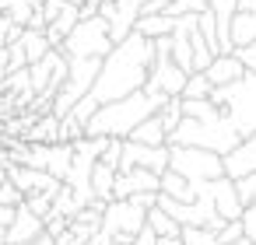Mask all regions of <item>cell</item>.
I'll return each instance as SVG.
<instances>
[{
  "instance_id": "836d02e7",
  "label": "cell",
  "mask_w": 256,
  "mask_h": 245,
  "mask_svg": "<svg viewBox=\"0 0 256 245\" xmlns=\"http://www.w3.org/2000/svg\"><path fill=\"white\" fill-rule=\"evenodd\" d=\"M238 196H242V203H252L256 200V172L246 175V179H238Z\"/></svg>"
},
{
  "instance_id": "ee69618b",
  "label": "cell",
  "mask_w": 256,
  "mask_h": 245,
  "mask_svg": "<svg viewBox=\"0 0 256 245\" xmlns=\"http://www.w3.org/2000/svg\"><path fill=\"white\" fill-rule=\"evenodd\" d=\"M88 4H95V7H98V4H102V0H88Z\"/></svg>"
},
{
  "instance_id": "ac0fdd59",
  "label": "cell",
  "mask_w": 256,
  "mask_h": 245,
  "mask_svg": "<svg viewBox=\"0 0 256 245\" xmlns=\"http://www.w3.org/2000/svg\"><path fill=\"white\" fill-rule=\"evenodd\" d=\"M134 32H140L148 39H162V35H172L176 32V18L172 14H140V21H137Z\"/></svg>"
},
{
  "instance_id": "f35d334b",
  "label": "cell",
  "mask_w": 256,
  "mask_h": 245,
  "mask_svg": "<svg viewBox=\"0 0 256 245\" xmlns=\"http://www.w3.org/2000/svg\"><path fill=\"white\" fill-rule=\"evenodd\" d=\"M4 182H8V165L0 161V186H4Z\"/></svg>"
},
{
  "instance_id": "ba28073f",
  "label": "cell",
  "mask_w": 256,
  "mask_h": 245,
  "mask_svg": "<svg viewBox=\"0 0 256 245\" xmlns=\"http://www.w3.org/2000/svg\"><path fill=\"white\" fill-rule=\"evenodd\" d=\"M172 165V147L162 144V147H151V144H134V140H123V158H120V172H130V168H151L158 175H165Z\"/></svg>"
},
{
  "instance_id": "f1b7e54d",
  "label": "cell",
  "mask_w": 256,
  "mask_h": 245,
  "mask_svg": "<svg viewBox=\"0 0 256 245\" xmlns=\"http://www.w3.org/2000/svg\"><path fill=\"white\" fill-rule=\"evenodd\" d=\"M0 203H8V207H22V203H25V193L8 179L4 186H0Z\"/></svg>"
},
{
  "instance_id": "484cf974",
  "label": "cell",
  "mask_w": 256,
  "mask_h": 245,
  "mask_svg": "<svg viewBox=\"0 0 256 245\" xmlns=\"http://www.w3.org/2000/svg\"><path fill=\"white\" fill-rule=\"evenodd\" d=\"M158 119H162V123H165V130L172 133V130H176V126H179V123L186 119V116H182V98H168V102L162 105Z\"/></svg>"
},
{
  "instance_id": "4316f807",
  "label": "cell",
  "mask_w": 256,
  "mask_h": 245,
  "mask_svg": "<svg viewBox=\"0 0 256 245\" xmlns=\"http://www.w3.org/2000/svg\"><path fill=\"white\" fill-rule=\"evenodd\" d=\"M207 11V0H172L168 14L172 18H182V14H204Z\"/></svg>"
},
{
  "instance_id": "e575fe53",
  "label": "cell",
  "mask_w": 256,
  "mask_h": 245,
  "mask_svg": "<svg viewBox=\"0 0 256 245\" xmlns=\"http://www.w3.org/2000/svg\"><path fill=\"white\" fill-rule=\"evenodd\" d=\"M134 245H158V235H154L151 228H144V231L134 238Z\"/></svg>"
},
{
  "instance_id": "4fadbf2b",
  "label": "cell",
  "mask_w": 256,
  "mask_h": 245,
  "mask_svg": "<svg viewBox=\"0 0 256 245\" xmlns=\"http://www.w3.org/2000/svg\"><path fill=\"white\" fill-rule=\"evenodd\" d=\"M252 172H256V133L242 137L238 147L224 154V175H228V179L238 182V179H246V175H252Z\"/></svg>"
},
{
  "instance_id": "d590c367",
  "label": "cell",
  "mask_w": 256,
  "mask_h": 245,
  "mask_svg": "<svg viewBox=\"0 0 256 245\" xmlns=\"http://www.w3.org/2000/svg\"><path fill=\"white\" fill-rule=\"evenodd\" d=\"M14 214H18V207H8V203H0V224H4V228L14 221Z\"/></svg>"
},
{
  "instance_id": "b9f144b4",
  "label": "cell",
  "mask_w": 256,
  "mask_h": 245,
  "mask_svg": "<svg viewBox=\"0 0 256 245\" xmlns=\"http://www.w3.org/2000/svg\"><path fill=\"white\" fill-rule=\"evenodd\" d=\"M0 245H8V228L0 224Z\"/></svg>"
},
{
  "instance_id": "74e56055",
  "label": "cell",
  "mask_w": 256,
  "mask_h": 245,
  "mask_svg": "<svg viewBox=\"0 0 256 245\" xmlns=\"http://www.w3.org/2000/svg\"><path fill=\"white\" fill-rule=\"evenodd\" d=\"M32 245H56V238H53V235H50V231H46V235H42V238H39V242H32Z\"/></svg>"
},
{
  "instance_id": "30bf717a",
  "label": "cell",
  "mask_w": 256,
  "mask_h": 245,
  "mask_svg": "<svg viewBox=\"0 0 256 245\" xmlns=\"http://www.w3.org/2000/svg\"><path fill=\"white\" fill-rule=\"evenodd\" d=\"M42 235H46V217H39L28 203H22L14 221L8 224V245H32Z\"/></svg>"
},
{
  "instance_id": "8992f818",
  "label": "cell",
  "mask_w": 256,
  "mask_h": 245,
  "mask_svg": "<svg viewBox=\"0 0 256 245\" xmlns=\"http://www.w3.org/2000/svg\"><path fill=\"white\" fill-rule=\"evenodd\" d=\"M148 228V207L130 196V200H112L102 214V238L112 245H134V238Z\"/></svg>"
},
{
  "instance_id": "8d00e7d4",
  "label": "cell",
  "mask_w": 256,
  "mask_h": 245,
  "mask_svg": "<svg viewBox=\"0 0 256 245\" xmlns=\"http://www.w3.org/2000/svg\"><path fill=\"white\" fill-rule=\"evenodd\" d=\"M158 245H182V235H165L158 238Z\"/></svg>"
},
{
  "instance_id": "7bdbcfd3",
  "label": "cell",
  "mask_w": 256,
  "mask_h": 245,
  "mask_svg": "<svg viewBox=\"0 0 256 245\" xmlns=\"http://www.w3.org/2000/svg\"><path fill=\"white\" fill-rule=\"evenodd\" d=\"M28 4H32L36 11H42V4H46V0H28Z\"/></svg>"
},
{
  "instance_id": "9c48e42d",
  "label": "cell",
  "mask_w": 256,
  "mask_h": 245,
  "mask_svg": "<svg viewBox=\"0 0 256 245\" xmlns=\"http://www.w3.org/2000/svg\"><path fill=\"white\" fill-rule=\"evenodd\" d=\"M8 179L25 193V200L32 193H60L64 189V179H56L42 168H32V165H8Z\"/></svg>"
},
{
  "instance_id": "5b68a950",
  "label": "cell",
  "mask_w": 256,
  "mask_h": 245,
  "mask_svg": "<svg viewBox=\"0 0 256 245\" xmlns=\"http://www.w3.org/2000/svg\"><path fill=\"white\" fill-rule=\"evenodd\" d=\"M112 49H116V42H112V32H109V21L102 14L81 18L78 28L60 42V53L67 60H88V56H102L106 60Z\"/></svg>"
},
{
  "instance_id": "1f68e13d",
  "label": "cell",
  "mask_w": 256,
  "mask_h": 245,
  "mask_svg": "<svg viewBox=\"0 0 256 245\" xmlns=\"http://www.w3.org/2000/svg\"><path fill=\"white\" fill-rule=\"evenodd\" d=\"M235 56L246 63V70H249V74H256V42H249V46H238V49H235Z\"/></svg>"
},
{
  "instance_id": "ab89813d",
  "label": "cell",
  "mask_w": 256,
  "mask_h": 245,
  "mask_svg": "<svg viewBox=\"0 0 256 245\" xmlns=\"http://www.w3.org/2000/svg\"><path fill=\"white\" fill-rule=\"evenodd\" d=\"M8 7H11V0H0V18L8 14Z\"/></svg>"
},
{
  "instance_id": "83f0119b",
  "label": "cell",
  "mask_w": 256,
  "mask_h": 245,
  "mask_svg": "<svg viewBox=\"0 0 256 245\" xmlns=\"http://www.w3.org/2000/svg\"><path fill=\"white\" fill-rule=\"evenodd\" d=\"M53 200H56V193H32L25 203H28V207H32L39 217H46V214L53 210Z\"/></svg>"
},
{
  "instance_id": "d4e9b609",
  "label": "cell",
  "mask_w": 256,
  "mask_h": 245,
  "mask_svg": "<svg viewBox=\"0 0 256 245\" xmlns=\"http://www.w3.org/2000/svg\"><path fill=\"white\" fill-rule=\"evenodd\" d=\"M210 91H214L210 77H207L204 70H196V74H190V81H186V91H182V98H210Z\"/></svg>"
},
{
  "instance_id": "9a60e30c",
  "label": "cell",
  "mask_w": 256,
  "mask_h": 245,
  "mask_svg": "<svg viewBox=\"0 0 256 245\" xmlns=\"http://www.w3.org/2000/svg\"><path fill=\"white\" fill-rule=\"evenodd\" d=\"M60 116L56 112H42L39 116V123H32L28 126V144H60Z\"/></svg>"
},
{
  "instance_id": "603a6c76",
  "label": "cell",
  "mask_w": 256,
  "mask_h": 245,
  "mask_svg": "<svg viewBox=\"0 0 256 245\" xmlns=\"http://www.w3.org/2000/svg\"><path fill=\"white\" fill-rule=\"evenodd\" d=\"M148 228H151L158 238H165V235H182V224H179L168 210H162V207H151V210H148Z\"/></svg>"
},
{
  "instance_id": "44dd1931",
  "label": "cell",
  "mask_w": 256,
  "mask_h": 245,
  "mask_svg": "<svg viewBox=\"0 0 256 245\" xmlns=\"http://www.w3.org/2000/svg\"><path fill=\"white\" fill-rule=\"evenodd\" d=\"M256 42V11H238L232 21V46H249Z\"/></svg>"
},
{
  "instance_id": "cb8c5ba5",
  "label": "cell",
  "mask_w": 256,
  "mask_h": 245,
  "mask_svg": "<svg viewBox=\"0 0 256 245\" xmlns=\"http://www.w3.org/2000/svg\"><path fill=\"white\" fill-rule=\"evenodd\" d=\"M182 245H221L214 228H196V224H182Z\"/></svg>"
},
{
  "instance_id": "2e32d148",
  "label": "cell",
  "mask_w": 256,
  "mask_h": 245,
  "mask_svg": "<svg viewBox=\"0 0 256 245\" xmlns=\"http://www.w3.org/2000/svg\"><path fill=\"white\" fill-rule=\"evenodd\" d=\"M116 175H120V168H116V165H109L106 158H98V161H95V172H92L95 200H116V196H112V189H116Z\"/></svg>"
},
{
  "instance_id": "4dcf8cb0",
  "label": "cell",
  "mask_w": 256,
  "mask_h": 245,
  "mask_svg": "<svg viewBox=\"0 0 256 245\" xmlns=\"http://www.w3.org/2000/svg\"><path fill=\"white\" fill-rule=\"evenodd\" d=\"M70 228V217H60V214H46V231L56 238V235H64Z\"/></svg>"
},
{
  "instance_id": "52a82bcc",
  "label": "cell",
  "mask_w": 256,
  "mask_h": 245,
  "mask_svg": "<svg viewBox=\"0 0 256 245\" xmlns=\"http://www.w3.org/2000/svg\"><path fill=\"white\" fill-rule=\"evenodd\" d=\"M172 147V172H179L182 179H190V186H207L214 179L224 175V154L207 151V147H182V144H168Z\"/></svg>"
},
{
  "instance_id": "f546056e",
  "label": "cell",
  "mask_w": 256,
  "mask_h": 245,
  "mask_svg": "<svg viewBox=\"0 0 256 245\" xmlns=\"http://www.w3.org/2000/svg\"><path fill=\"white\" fill-rule=\"evenodd\" d=\"M242 235H246L242 221H228V224H224V228L218 231V242H221V245H232V242H238Z\"/></svg>"
},
{
  "instance_id": "d6986e66",
  "label": "cell",
  "mask_w": 256,
  "mask_h": 245,
  "mask_svg": "<svg viewBox=\"0 0 256 245\" xmlns=\"http://www.w3.org/2000/svg\"><path fill=\"white\" fill-rule=\"evenodd\" d=\"M70 165H74V144H67V140L53 144V147H50V165H46V172L67 182V172H70Z\"/></svg>"
},
{
  "instance_id": "5bb4252c",
  "label": "cell",
  "mask_w": 256,
  "mask_h": 245,
  "mask_svg": "<svg viewBox=\"0 0 256 245\" xmlns=\"http://www.w3.org/2000/svg\"><path fill=\"white\" fill-rule=\"evenodd\" d=\"M204 74L210 77L214 88H221V84H235V81H242L249 70H246V63H242V60L235 56V49H232V53H218L214 63H210Z\"/></svg>"
},
{
  "instance_id": "8fae6325",
  "label": "cell",
  "mask_w": 256,
  "mask_h": 245,
  "mask_svg": "<svg viewBox=\"0 0 256 245\" xmlns=\"http://www.w3.org/2000/svg\"><path fill=\"white\" fill-rule=\"evenodd\" d=\"M137 193H162V175L151 172V168H130V172H120L116 175V189L112 196L116 200H130Z\"/></svg>"
},
{
  "instance_id": "3957f363",
  "label": "cell",
  "mask_w": 256,
  "mask_h": 245,
  "mask_svg": "<svg viewBox=\"0 0 256 245\" xmlns=\"http://www.w3.org/2000/svg\"><path fill=\"white\" fill-rule=\"evenodd\" d=\"M242 140V133L228 123L224 112H218L214 119H182L172 133H168V144H182V147H207V151H218V154H228L235 151Z\"/></svg>"
},
{
  "instance_id": "7a4b0ae2",
  "label": "cell",
  "mask_w": 256,
  "mask_h": 245,
  "mask_svg": "<svg viewBox=\"0 0 256 245\" xmlns=\"http://www.w3.org/2000/svg\"><path fill=\"white\" fill-rule=\"evenodd\" d=\"M165 102H168L165 91L140 88V91H134V95H126V98H120V102L102 105V109L84 123V137H123V140H126L144 119L158 116Z\"/></svg>"
},
{
  "instance_id": "e0dca14e",
  "label": "cell",
  "mask_w": 256,
  "mask_h": 245,
  "mask_svg": "<svg viewBox=\"0 0 256 245\" xmlns=\"http://www.w3.org/2000/svg\"><path fill=\"white\" fill-rule=\"evenodd\" d=\"M126 140H134V144H151V147H162V144H168V130H165V123L158 119V116H151V119H144Z\"/></svg>"
},
{
  "instance_id": "277c9868",
  "label": "cell",
  "mask_w": 256,
  "mask_h": 245,
  "mask_svg": "<svg viewBox=\"0 0 256 245\" xmlns=\"http://www.w3.org/2000/svg\"><path fill=\"white\" fill-rule=\"evenodd\" d=\"M210 102L228 116V123H232L242 137L256 133V74H246V77L235 81V84L214 88V91H210Z\"/></svg>"
},
{
  "instance_id": "6da1fadb",
  "label": "cell",
  "mask_w": 256,
  "mask_h": 245,
  "mask_svg": "<svg viewBox=\"0 0 256 245\" xmlns=\"http://www.w3.org/2000/svg\"><path fill=\"white\" fill-rule=\"evenodd\" d=\"M154 56H158V53H154V39H148V35H140V32H134L130 39L116 42V49L102 60V70H98V77H95V88L78 102V109H74L70 116H74L78 123H88L102 105L120 102V98H126V95L148 88L151 70H154Z\"/></svg>"
},
{
  "instance_id": "60d3db41",
  "label": "cell",
  "mask_w": 256,
  "mask_h": 245,
  "mask_svg": "<svg viewBox=\"0 0 256 245\" xmlns=\"http://www.w3.org/2000/svg\"><path fill=\"white\" fill-rule=\"evenodd\" d=\"M232 245H252V238H249V235H242V238H238V242H232Z\"/></svg>"
},
{
  "instance_id": "7402d4cb",
  "label": "cell",
  "mask_w": 256,
  "mask_h": 245,
  "mask_svg": "<svg viewBox=\"0 0 256 245\" xmlns=\"http://www.w3.org/2000/svg\"><path fill=\"white\" fill-rule=\"evenodd\" d=\"M22 46H25V53H28V63H39L46 53L56 49V46L50 42V35H46V32H36V28H25V32H22Z\"/></svg>"
},
{
  "instance_id": "7c38bea8",
  "label": "cell",
  "mask_w": 256,
  "mask_h": 245,
  "mask_svg": "<svg viewBox=\"0 0 256 245\" xmlns=\"http://www.w3.org/2000/svg\"><path fill=\"white\" fill-rule=\"evenodd\" d=\"M210 193H214V207H218V214H221L224 221H242L246 203H242V196H238V182H235V179H228V175L214 179V182H210Z\"/></svg>"
},
{
  "instance_id": "ffe728a7",
  "label": "cell",
  "mask_w": 256,
  "mask_h": 245,
  "mask_svg": "<svg viewBox=\"0 0 256 245\" xmlns=\"http://www.w3.org/2000/svg\"><path fill=\"white\" fill-rule=\"evenodd\" d=\"M162 193L172 196V200H182V203H193L196 200V186H190V179H182L179 172H165L162 175Z\"/></svg>"
},
{
  "instance_id": "d6a6232c",
  "label": "cell",
  "mask_w": 256,
  "mask_h": 245,
  "mask_svg": "<svg viewBox=\"0 0 256 245\" xmlns=\"http://www.w3.org/2000/svg\"><path fill=\"white\" fill-rule=\"evenodd\" d=\"M242 228H246V235H249V238H252V245H256V200H252V203H246Z\"/></svg>"
}]
</instances>
